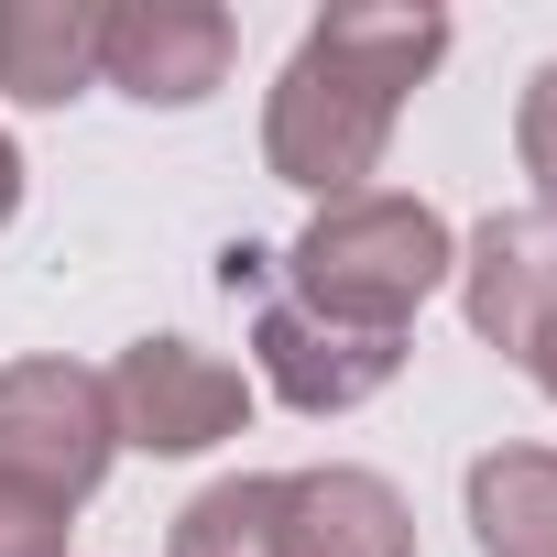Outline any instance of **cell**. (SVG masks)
I'll return each instance as SVG.
<instances>
[{"instance_id":"obj_1","label":"cell","mask_w":557,"mask_h":557,"mask_svg":"<svg viewBox=\"0 0 557 557\" xmlns=\"http://www.w3.org/2000/svg\"><path fill=\"white\" fill-rule=\"evenodd\" d=\"M448 55V12H318L262 99V164L296 197L339 208L383 175L405 88Z\"/></svg>"},{"instance_id":"obj_2","label":"cell","mask_w":557,"mask_h":557,"mask_svg":"<svg viewBox=\"0 0 557 557\" xmlns=\"http://www.w3.org/2000/svg\"><path fill=\"white\" fill-rule=\"evenodd\" d=\"M273 273H285V296L339 318V329H416V307L459 273V230L405 197V186H361L339 208H318L296 230V251H273Z\"/></svg>"},{"instance_id":"obj_3","label":"cell","mask_w":557,"mask_h":557,"mask_svg":"<svg viewBox=\"0 0 557 557\" xmlns=\"http://www.w3.org/2000/svg\"><path fill=\"white\" fill-rule=\"evenodd\" d=\"M219 285L251 296V383L273 405H296V416H350V405H372L405 372V339L394 329H339V318L296 307L285 285H273V251L262 240H230L219 251Z\"/></svg>"},{"instance_id":"obj_4","label":"cell","mask_w":557,"mask_h":557,"mask_svg":"<svg viewBox=\"0 0 557 557\" xmlns=\"http://www.w3.org/2000/svg\"><path fill=\"white\" fill-rule=\"evenodd\" d=\"M121 459V426H110V372L88 361H0V481L12 492H45V503H88Z\"/></svg>"},{"instance_id":"obj_5","label":"cell","mask_w":557,"mask_h":557,"mask_svg":"<svg viewBox=\"0 0 557 557\" xmlns=\"http://www.w3.org/2000/svg\"><path fill=\"white\" fill-rule=\"evenodd\" d=\"M110 426L143 459H208L219 437L251 426V372L219 361V350H197V339H175V329L132 339L110 361Z\"/></svg>"},{"instance_id":"obj_6","label":"cell","mask_w":557,"mask_h":557,"mask_svg":"<svg viewBox=\"0 0 557 557\" xmlns=\"http://www.w3.org/2000/svg\"><path fill=\"white\" fill-rule=\"evenodd\" d=\"M230 55H240V23L219 0H110L99 23V77L143 110H197L230 88Z\"/></svg>"},{"instance_id":"obj_7","label":"cell","mask_w":557,"mask_h":557,"mask_svg":"<svg viewBox=\"0 0 557 557\" xmlns=\"http://www.w3.org/2000/svg\"><path fill=\"white\" fill-rule=\"evenodd\" d=\"M459 318H470V339L481 350H503V361H524L535 350V329L557 318V208H492L470 240H459Z\"/></svg>"},{"instance_id":"obj_8","label":"cell","mask_w":557,"mask_h":557,"mask_svg":"<svg viewBox=\"0 0 557 557\" xmlns=\"http://www.w3.org/2000/svg\"><path fill=\"white\" fill-rule=\"evenodd\" d=\"M273 524L285 557H416V513L383 470L318 459V470H273Z\"/></svg>"},{"instance_id":"obj_9","label":"cell","mask_w":557,"mask_h":557,"mask_svg":"<svg viewBox=\"0 0 557 557\" xmlns=\"http://www.w3.org/2000/svg\"><path fill=\"white\" fill-rule=\"evenodd\" d=\"M99 23H110V0H0V99H23V110L88 99Z\"/></svg>"},{"instance_id":"obj_10","label":"cell","mask_w":557,"mask_h":557,"mask_svg":"<svg viewBox=\"0 0 557 557\" xmlns=\"http://www.w3.org/2000/svg\"><path fill=\"white\" fill-rule=\"evenodd\" d=\"M470 546L481 557H557V448H481L459 481Z\"/></svg>"},{"instance_id":"obj_11","label":"cell","mask_w":557,"mask_h":557,"mask_svg":"<svg viewBox=\"0 0 557 557\" xmlns=\"http://www.w3.org/2000/svg\"><path fill=\"white\" fill-rule=\"evenodd\" d=\"M164 557H285V524H273V481H262V470L208 481V492L175 513Z\"/></svg>"},{"instance_id":"obj_12","label":"cell","mask_w":557,"mask_h":557,"mask_svg":"<svg viewBox=\"0 0 557 557\" xmlns=\"http://www.w3.org/2000/svg\"><path fill=\"white\" fill-rule=\"evenodd\" d=\"M513 164L535 175V208H557V66H535L513 99Z\"/></svg>"},{"instance_id":"obj_13","label":"cell","mask_w":557,"mask_h":557,"mask_svg":"<svg viewBox=\"0 0 557 557\" xmlns=\"http://www.w3.org/2000/svg\"><path fill=\"white\" fill-rule=\"evenodd\" d=\"M0 557H66V503L0 481Z\"/></svg>"},{"instance_id":"obj_14","label":"cell","mask_w":557,"mask_h":557,"mask_svg":"<svg viewBox=\"0 0 557 557\" xmlns=\"http://www.w3.org/2000/svg\"><path fill=\"white\" fill-rule=\"evenodd\" d=\"M524 372H535V394H546V405H557V318H546V329H535V350H524Z\"/></svg>"},{"instance_id":"obj_15","label":"cell","mask_w":557,"mask_h":557,"mask_svg":"<svg viewBox=\"0 0 557 557\" xmlns=\"http://www.w3.org/2000/svg\"><path fill=\"white\" fill-rule=\"evenodd\" d=\"M12 208H23V153H12V132H0V230H12Z\"/></svg>"}]
</instances>
